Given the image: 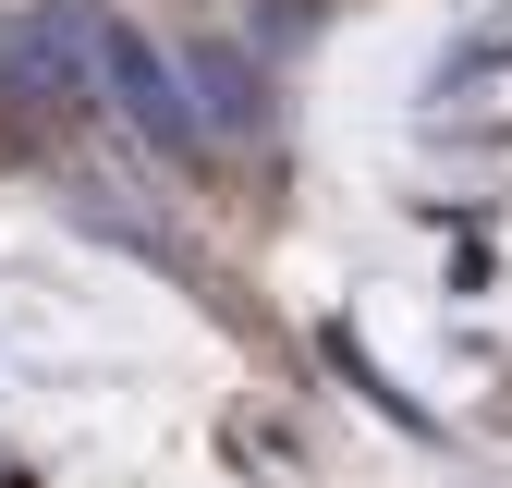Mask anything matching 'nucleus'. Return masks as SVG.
I'll return each mask as SVG.
<instances>
[{"label":"nucleus","mask_w":512,"mask_h":488,"mask_svg":"<svg viewBox=\"0 0 512 488\" xmlns=\"http://www.w3.org/2000/svg\"><path fill=\"white\" fill-rule=\"evenodd\" d=\"M98 86H110V110L135 122L159 159H196V147H208V110L183 98V74L147 49V25H98Z\"/></svg>","instance_id":"obj_1"},{"label":"nucleus","mask_w":512,"mask_h":488,"mask_svg":"<svg viewBox=\"0 0 512 488\" xmlns=\"http://www.w3.org/2000/svg\"><path fill=\"white\" fill-rule=\"evenodd\" d=\"M86 86H98V25L86 13L49 0V13H25L13 37H0V98L13 110H74Z\"/></svg>","instance_id":"obj_2"},{"label":"nucleus","mask_w":512,"mask_h":488,"mask_svg":"<svg viewBox=\"0 0 512 488\" xmlns=\"http://www.w3.org/2000/svg\"><path fill=\"white\" fill-rule=\"evenodd\" d=\"M196 86H208V110H220V122H256V98H244V61H220V49H208V61H196Z\"/></svg>","instance_id":"obj_3"}]
</instances>
